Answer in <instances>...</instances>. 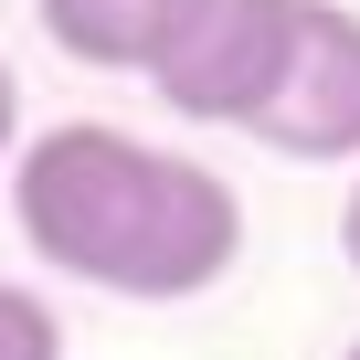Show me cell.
Masks as SVG:
<instances>
[{
  "instance_id": "cell-7",
  "label": "cell",
  "mask_w": 360,
  "mask_h": 360,
  "mask_svg": "<svg viewBox=\"0 0 360 360\" xmlns=\"http://www.w3.org/2000/svg\"><path fill=\"white\" fill-rule=\"evenodd\" d=\"M339 244H349V276H360V180H349V202H339Z\"/></svg>"
},
{
  "instance_id": "cell-1",
  "label": "cell",
  "mask_w": 360,
  "mask_h": 360,
  "mask_svg": "<svg viewBox=\"0 0 360 360\" xmlns=\"http://www.w3.org/2000/svg\"><path fill=\"white\" fill-rule=\"evenodd\" d=\"M11 223L53 276H75L96 297H138V307L202 297L244 255L233 180L212 159H180V148H159L138 127H106V117H64V127L22 138Z\"/></svg>"
},
{
  "instance_id": "cell-5",
  "label": "cell",
  "mask_w": 360,
  "mask_h": 360,
  "mask_svg": "<svg viewBox=\"0 0 360 360\" xmlns=\"http://www.w3.org/2000/svg\"><path fill=\"white\" fill-rule=\"evenodd\" d=\"M0 360H64L53 297H32V286H11V276H0Z\"/></svg>"
},
{
  "instance_id": "cell-8",
  "label": "cell",
  "mask_w": 360,
  "mask_h": 360,
  "mask_svg": "<svg viewBox=\"0 0 360 360\" xmlns=\"http://www.w3.org/2000/svg\"><path fill=\"white\" fill-rule=\"evenodd\" d=\"M339 360H360V339H349V349H339Z\"/></svg>"
},
{
  "instance_id": "cell-3",
  "label": "cell",
  "mask_w": 360,
  "mask_h": 360,
  "mask_svg": "<svg viewBox=\"0 0 360 360\" xmlns=\"http://www.w3.org/2000/svg\"><path fill=\"white\" fill-rule=\"evenodd\" d=\"M255 138L276 159H360V11L349 0H307L286 85L255 117Z\"/></svg>"
},
{
  "instance_id": "cell-4",
  "label": "cell",
  "mask_w": 360,
  "mask_h": 360,
  "mask_svg": "<svg viewBox=\"0 0 360 360\" xmlns=\"http://www.w3.org/2000/svg\"><path fill=\"white\" fill-rule=\"evenodd\" d=\"M180 11L191 0H32L43 43L64 64H85V75H148L159 43L180 32Z\"/></svg>"
},
{
  "instance_id": "cell-6",
  "label": "cell",
  "mask_w": 360,
  "mask_h": 360,
  "mask_svg": "<svg viewBox=\"0 0 360 360\" xmlns=\"http://www.w3.org/2000/svg\"><path fill=\"white\" fill-rule=\"evenodd\" d=\"M0 159H22V75H11V53H0Z\"/></svg>"
},
{
  "instance_id": "cell-2",
  "label": "cell",
  "mask_w": 360,
  "mask_h": 360,
  "mask_svg": "<svg viewBox=\"0 0 360 360\" xmlns=\"http://www.w3.org/2000/svg\"><path fill=\"white\" fill-rule=\"evenodd\" d=\"M297 22H307V0H191L180 32L159 43V64H148L159 106L191 117V127H244L255 138V117L286 85Z\"/></svg>"
}]
</instances>
